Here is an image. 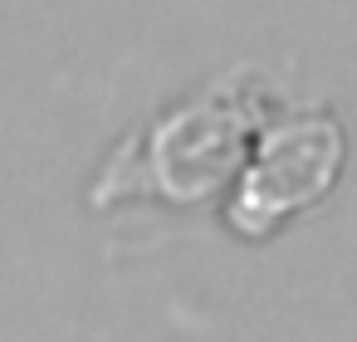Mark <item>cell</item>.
Instances as JSON below:
<instances>
[{"mask_svg": "<svg viewBox=\"0 0 357 342\" xmlns=\"http://www.w3.org/2000/svg\"><path fill=\"white\" fill-rule=\"evenodd\" d=\"M337 127L333 123H298L289 132H279L255 171L245 176V201H240V220L245 225H269L274 215L313 201L328 191L333 171H337Z\"/></svg>", "mask_w": 357, "mask_h": 342, "instance_id": "1", "label": "cell"}]
</instances>
